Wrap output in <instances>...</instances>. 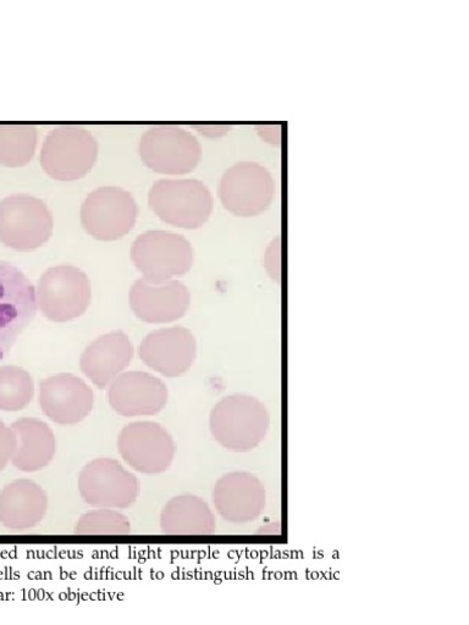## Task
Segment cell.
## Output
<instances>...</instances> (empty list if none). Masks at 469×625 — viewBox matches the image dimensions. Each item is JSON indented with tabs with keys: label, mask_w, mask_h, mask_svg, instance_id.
Masks as SVG:
<instances>
[{
	"label": "cell",
	"mask_w": 469,
	"mask_h": 625,
	"mask_svg": "<svg viewBox=\"0 0 469 625\" xmlns=\"http://www.w3.org/2000/svg\"><path fill=\"white\" fill-rule=\"evenodd\" d=\"M230 127L228 126H198V131L202 135H206L211 138H219L228 134Z\"/></svg>",
	"instance_id": "cell-28"
},
{
	"label": "cell",
	"mask_w": 469,
	"mask_h": 625,
	"mask_svg": "<svg viewBox=\"0 0 469 625\" xmlns=\"http://www.w3.org/2000/svg\"><path fill=\"white\" fill-rule=\"evenodd\" d=\"M160 528L167 535H212L217 521L211 507L201 497L181 495L163 508Z\"/></svg>",
	"instance_id": "cell-21"
},
{
	"label": "cell",
	"mask_w": 469,
	"mask_h": 625,
	"mask_svg": "<svg viewBox=\"0 0 469 625\" xmlns=\"http://www.w3.org/2000/svg\"><path fill=\"white\" fill-rule=\"evenodd\" d=\"M91 282L73 265H59L42 275L36 292L37 307L48 320L66 323L80 318L91 303Z\"/></svg>",
	"instance_id": "cell-3"
},
{
	"label": "cell",
	"mask_w": 469,
	"mask_h": 625,
	"mask_svg": "<svg viewBox=\"0 0 469 625\" xmlns=\"http://www.w3.org/2000/svg\"><path fill=\"white\" fill-rule=\"evenodd\" d=\"M258 135L264 142L270 145H280L281 129L279 126H262L258 129Z\"/></svg>",
	"instance_id": "cell-27"
},
{
	"label": "cell",
	"mask_w": 469,
	"mask_h": 625,
	"mask_svg": "<svg viewBox=\"0 0 469 625\" xmlns=\"http://www.w3.org/2000/svg\"><path fill=\"white\" fill-rule=\"evenodd\" d=\"M139 207L134 197L123 188L99 187L81 207V223L99 241H117L134 228Z\"/></svg>",
	"instance_id": "cell-9"
},
{
	"label": "cell",
	"mask_w": 469,
	"mask_h": 625,
	"mask_svg": "<svg viewBox=\"0 0 469 625\" xmlns=\"http://www.w3.org/2000/svg\"><path fill=\"white\" fill-rule=\"evenodd\" d=\"M219 197L224 208L236 217H257L274 201L275 182L263 165L237 163L226 170L220 180Z\"/></svg>",
	"instance_id": "cell-8"
},
{
	"label": "cell",
	"mask_w": 469,
	"mask_h": 625,
	"mask_svg": "<svg viewBox=\"0 0 469 625\" xmlns=\"http://www.w3.org/2000/svg\"><path fill=\"white\" fill-rule=\"evenodd\" d=\"M264 267H266L267 273L273 281L281 282V239H277L270 242L267 248L266 254H264Z\"/></svg>",
	"instance_id": "cell-25"
},
{
	"label": "cell",
	"mask_w": 469,
	"mask_h": 625,
	"mask_svg": "<svg viewBox=\"0 0 469 625\" xmlns=\"http://www.w3.org/2000/svg\"><path fill=\"white\" fill-rule=\"evenodd\" d=\"M196 356L195 336L182 326L154 331L140 347L143 363L167 378H178L189 372Z\"/></svg>",
	"instance_id": "cell-15"
},
{
	"label": "cell",
	"mask_w": 469,
	"mask_h": 625,
	"mask_svg": "<svg viewBox=\"0 0 469 625\" xmlns=\"http://www.w3.org/2000/svg\"><path fill=\"white\" fill-rule=\"evenodd\" d=\"M95 396L84 380L62 374L44 379L40 387V405L46 416L59 425H75L85 420L93 408Z\"/></svg>",
	"instance_id": "cell-16"
},
{
	"label": "cell",
	"mask_w": 469,
	"mask_h": 625,
	"mask_svg": "<svg viewBox=\"0 0 469 625\" xmlns=\"http://www.w3.org/2000/svg\"><path fill=\"white\" fill-rule=\"evenodd\" d=\"M35 395L32 376L19 367L0 368V411L18 412L30 405Z\"/></svg>",
	"instance_id": "cell-23"
},
{
	"label": "cell",
	"mask_w": 469,
	"mask_h": 625,
	"mask_svg": "<svg viewBox=\"0 0 469 625\" xmlns=\"http://www.w3.org/2000/svg\"><path fill=\"white\" fill-rule=\"evenodd\" d=\"M16 450L11 459L21 472L33 473L46 468L55 455L52 430L41 420L24 418L13 424Z\"/></svg>",
	"instance_id": "cell-20"
},
{
	"label": "cell",
	"mask_w": 469,
	"mask_h": 625,
	"mask_svg": "<svg viewBox=\"0 0 469 625\" xmlns=\"http://www.w3.org/2000/svg\"><path fill=\"white\" fill-rule=\"evenodd\" d=\"M191 295L180 281L140 279L130 291V306L137 318L150 324L173 323L189 311Z\"/></svg>",
	"instance_id": "cell-13"
},
{
	"label": "cell",
	"mask_w": 469,
	"mask_h": 625,
	"mask_svg": "<svg viewBox=\"0 0 469 625\" xmlns=\"http://www.w3.org/2000/svg\"><path fill=\"white\" fill-rule=\"evenodd\" d=\"M134 358L128 335L123 331L99 337L81 357V370L99 389L113 383Z\"/></svg>",
	"instance_id": "cell-19"
},
{
	"label": "cell",
	"mask_w": 469,
	"mask_h": 625,
	"mask_svg": "<svg viewBox=\"0 0 469 625\" xmlns=\"http://www.w3.org/2000/svg\"><path fill=\"white\" fill-rule=\"evenodd\" d=\"M280 533H281L280 523H270V524L264 525V527L258 530V534H262V535H279Z\"/></svg>",
	"instance_id": "cell-29"
},
{
	"label": "cell",
	"mask_w": 469,
	"mask_h": 625,
	"mask_svg": "<svg viewBox=\"0 0 469 625\" xmlns=\"http://www.w3.org/2000/svg\"><path fill=\"white\" fill-rule=\"evenodd\" d=\"M269 428L268 409L253 396L237 394L225 397L211 413L213 438L230 451L255 450L266 439Z\"/></svg>",
	"instance_id": "cell-1"
},
{
	"label": "cell",
	"mask_w": 469,
	"mask_h": 625,
	"mask_svg": "<svg viewBox=\"0 0 469 625\" xmlns=\"http://www.w3.org/2000/svg\"><path fill=\"white\" fill-rule=\"evenodd\" d=\"M16 450V436L13 429L0 422V472L13 459Z\"/></svg>",
	"instance_id": "cell-26"
},
{
	"label": "cell",
	"mask_w": 469,
	"mask_h": 625,
	"mask_svg": "<svg viewBox=\"0 0 469 625\" xmlns=\"http://www.w3.org/2000/svg\"><path fill=\"white\" fill-rule=\"evenodd\" d=\"M36 313L35 287L15 265L0 261V361Z\"/></svg>",
	"instance_id": "cell-10"
},
{
	"label": "cell",
	"mask_w": 469,
	"mask_h": 625,
	"mask_svg": "<svg viewBox=\"0 0 469 625\" xmlns=\"http://www.w3.org/2000/svg\"><path fill=\"white\" fill-rule=\"evenodd\" d=\"M119 452L132 469L157 475L168 470L175 457L173 438L156 423L128 425L119 436Z\"/></svg>",
	"instance_id": "cell-12"
},
{
	"label": "cell",
	"mask_w": 469,
	"mask_h": 625,
	"mask_svg": "<svg viewBox=\"0 0 469 625\" xmlns=\"http://www.w3.org/2000/svg\"><path fill=\"white\" fill-rule=\"evenodd\" d=\"M108 397L110 406L120 416H154L167 406L168 390L156 376L130 372L113 381Z\"/></svg>",
	"instance_id": "cell-17"
},
{
	"label": "cell",
	"mask_w": 469,
	"mask_h": 625,
	"mask_svg": "<svg viewBox=\"0 0 469 625\" xmlns=\"http://www.w3.org/2000/svg\"><path fill=\"white\" fill-rule=\"evenodd\" d=\"M47 511V494L35 481L16 480L0 492V524L11 532L37 527Z\"/></svg>",
	"instance_id": "cell-18"
},
{
	"label": "cell",
	"mask_w": 469,
	"mask_h": 625,
	"mask_svg": "<svg viewBox=\"0 0 469 625\" xmlns=\"http://www.w3.org/2000/svg\"><path fill=\"white\" fill-rule=\"evenodd\" d=\"M215 510L224 521L245 524L256 521L266 508L267 492L255 475L235 472L224 475L213 491Z\"/></svg>",
	"instance_id": "cell-14"
},
{
	"label": "cell",
	"mask_w": 469,
	"mask_h": 625,
	"mask_svg": "<svg viewBox=\"0 0 469 625\" xmlns=\"http://www.w3.org/2000/svg\"><path fill=\"white\" fill-rule=\"evenodd\" d=\"M79 491L87 505L104 510H125L140 494L139 480L114 459H97L82 470Z\"/></svg>",
	"instance_id": "cell-11"
},
{
	"label": "cell",
	"mask_w": 469,
	"mask_h": 625,
	"mask_svg": "<svg viewBox=\"0 0 469 625\" xmlns=\"http://www.w3.org/2000/svg\"><path fill=\"white\" fill-rule=\"evenodd\" d=\"M98 157V142L79 126H60L49 132L41 151V165L51 178L75 181L90 173Z\"/></svg>",
	"instance_id": "cell-5"
},
{
	"label": "cell",
	"mask_w": 469,
	"mask_h": 625,
	"mask_svg": "<svg viewBox=\"0 0 469 625\" xmlns=\"http://www.w3.org/2000/svg\"><path fill=\"white\" fill-rule=\"evenodd\" d=\"M37 130L31 125H0V164L24 167L35 156Z\"/></svg>",
	"instance_id": "cell-22"
},
{
	"label": "cell",
	"mask_w": 469,
	"mask_h": 625,
	"mask_svg": "<svg viewBox=\"0 0 469 625\" xmlns=\"http://www.w3.org/2000/svg\"><path fill=\"white\" fill-rule=\"evenodd\" d=\"M53 215L46 203L29 195L0 201V242L15 251L37 250L51 239Z\"/></svg>",
	"instance_id": "cell-6"
},
{
	"label": "cell",
	"mask_w": 469,
	"mask_h": 625,
	"mask_svg": "<svg viewBox=\"0 0 469 625\" xmlns=\"http://www.w3.org/2000/svg\"><path fill=\"white\" fill-rule=\"evenodd\" d=\"M140 154L147 168L164 175H185L200 164L202 146L191 132L176 126H157L141 137Z\"/></svg>",
	"instance_id": "cell-7"
},
{
	"label": "cell",
	"mask_w": 469,
	"mask_h": 625,
	"mask_svg": "<svg viewBox=\"0 0 469 625\" xmlns=\"http://www.w3.org/2000/svg\"><path fill=\"white\" fill-rule=\"evenodd\" d=\"M131 524L128 518L114 510L92 511L84 514L75 527L77 535H128Z\"/></svg>",
	"instance_id": "cell-24"
},
{
	"label": "cell",
	"mask_w": 469,
	"mask_h": 625,
	"mask_svg": "<svg viewBox=\"0 0 469 625\" xmlns=\"http://www.w3.org/2000/svg\"><path fill=\"white\" fill-rule=\"evenodd\" d=\"M148 203L164 223L187 230L202 228L211 218L214 204L209 188L195 179L157 181Z\"/></svg>",
	"instance_id": "cell-2"
},
{
	"label": "cell",
	"mask_w": 469,
	"mask_h": 625,
	"mask_svg": "<svg viewBox=\"0 0 469 625\" xmlns=\"http://www.w3.org/2000/svg\"><path fill=\"white\" fill-rule=\"evenodd\" d=\"M131 259L141 271L143 279L163 282L189 273L193 264V250L184 236L170 231L151 230L132 243Z\"/></svg>",
	"instance_id": "cell-4"
}]
</instances>
